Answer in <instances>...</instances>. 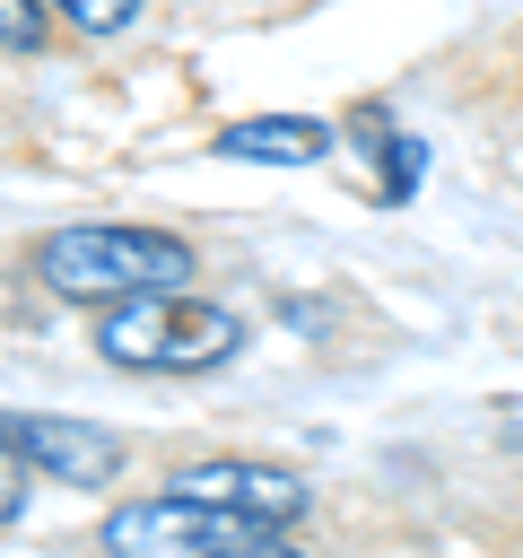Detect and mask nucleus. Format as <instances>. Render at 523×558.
Wrapping results in <instances>:
<instances>
[{"instance_id":"5","label":"nucleus","mask_w":523,"mask_h":558,"mask_svg":"<svg viewBox=\"0 0 523 558\" xmlns=\"http://www.w3.org/2000/svg\"><path fill=\"white\" fill-rule=\"evenodd\" d=\"M174 488L218 497V506L262 514V523H296V514L314 506V480H296V471H279V462H192V471H174Z\"/></svg>"},{"instance_id":"8","label":"nucleus","mask_w":523,"mask_h":558,"mask_svg":"<svg viewBox=\"0 0 523 558\" xmlns=\"http://www.w3.org/2000/svg\"><path fill=\"white\" fill-rule=\"evenodd\" d=\"M35 44H44V0H0V52L35 61Z\"/></svg>"},{"instance_id":"1","label":"nucleus","mask_w":523,"mask_h":558,"mask_svg":"<svg viewBox=\"0 0 523 558\" xmlns=\"http://www.w3.org/2000/svg\"><path fill=\"white\" fill-rule=\"evenodd\" d=\"M26 270L70 305H113V296H139V288H183L192 244L166 235V227H131V218H78V227L35 235Z\"/></svg>"},{"instance_id":"10","label":"nucleus","mask_w":523,"mask_h":558,"mask_svg":"<svg viewBox=\"0 0 523 558\" xmlns=\"http://www.w3.org/2000/svg\"><path fill=\"white\" fill-rule=\"evenodd\" d=\"M26 471H35V453L9 436V462H0V523H17V514H26Z\"/></svg>"},{"instance_id":"6","label":"nucleus","mask_w":523,"mask_h":558,"mask_svg":"<svg viewBox=\"0 0 523 558\" xmlns=\"http://www.w3.org/2000/svg\"><path fill=\"white\" fill-rule=\"evenodd\" d=\"M218 157H235V166H323L331 122L323 113H244V122L218 131Z\"/></svg>"},{"instance_id":"3","label":"nucleus","mask_w":523,"mask_h":558,"mask_svg":"<svg viewBox=\"0 0 523 558\" xmlns=\"http://www.w3.org/2000/svg\"><path fill=\"white\" fill-rule=\"evenodd\" d=\"M105 549H122V558H288V523H262V514H235L218 497L166 488V497L113 506Z\"/></svg>"},{"instance_id":"9","label":"nucleus","mask_w":523,"mask_h":558,"mask_svg":"<svg viewBox=\"0 0 523 558\" xmlns=\"http://www.w3.org/2000/svg\"><path fill=\"white\" fill-rule=\"evenodd\" d=\"M70 26H87V35H122L131 17H139V0H52Z\"/></svg>"},{"instance_id":"7","label":"nucleus","mask_w":523,"mask_h":558,"mask_svg":"<svg viewBox=\"0 0 523 558\" xmlns=\"http://www.w3.org/2000/svg\"><path fill=\"white\" fill-rule=\"evenodd\" d=\"M427 174V140L418 131H384V201H410Z\"/></svg>"},{"instance_id":"4","label":"nucleus","mask_w":523,"mask_h":558,"mask_svg":"<svg viewBox=\"0 0 523 558\" xmlns=\"http://www.w3.org/2000/svg\"><path fill=\"white\" fill-rule=\"evenodd\" d=\"M9 436L35 453V471L44 480H61V488H105L113 471H122V436L113 427H96V418H61V410H9Z\"/></svg>"},{"instance_id":"11","label":"nucleus","mask_w":523,"mask_h":558,"mask_svg":"<svg viewBox=\"0 0 523 558\" xmlns=\"http://www.w3.org/2000/svg\"><path fill=\"white\" fill-rule=\"evenodd\" d=\"M514 445H523V427H514Z\"/></svg>"},{"instance_id":"2","label":"nucleus","mask_w":523,"mask_h":558,"mask_svg":"<svg viewBox=\"0 0 523 558\" xmlns=\"http://www.w3.org/2000/svg\"><path fill=\"white\" fill-rule=\"evenodd\" d=\"M235 349H244V323L183 288H139V296L96 305V357L131 375H209Z\"/></svg>"}]
</instances>
